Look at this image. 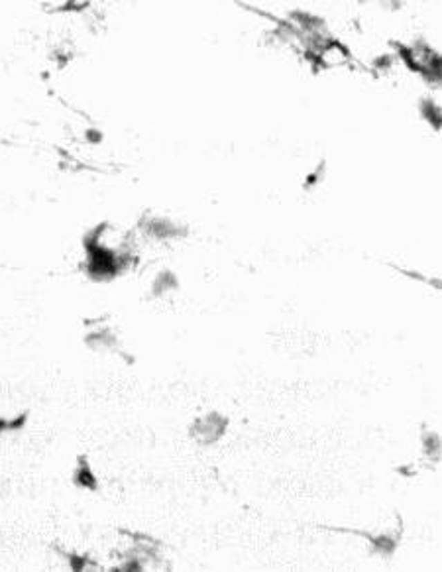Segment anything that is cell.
Segmentation results:
<instances>
[{"label": "cell", "mask_w": 442, "mask_h": 572, "mask_svg": "<svg viewBox=\"0 0 442 572\" xmlns=\"http://www.w3.org/2000/svg\"><path fill=\"white\" fill-rule=\"evenodd\" d=\"M228 425V419L221 413H209L201 419H196L191 425V435L201 445H212L224 435Z\"/></svg>", "instance_id": "obj_1"}, {"label": "cell", "mask_w": 442, "mask_h": 572, "mask_svg": "<svg viewBox=\"0 0 442 572\" xmlns=\"http://www.w3.org/2000/svg\"><path fill=\"white\" fill-rule=\"evenodd\" d=\"M140 229L146 232L147 236H154L158 240H167V238H177L185 234L183 229H179L175 222L167 219H161V217H146L144 220H140Z\"/></svg>", "instance_id": "obj_2"}, {"label": "cell", "mask_w": 442, "mask_h": 572, "mask_svg": "<svg viewBox=\"0 0 442 572\" xmlns=\"http://www.w3.org/2000/svg\"><path fill=\"white\" fill-rule=\"evenodd\" d=\"M73 482L75 486L89 490V492H97L98 490L97 476H95L93 468H91V463L86 461L85 456H81L79 463H77V468H75L73 472Z\"/></svg>", "instance_id": "obj_3"}, {"label": "cell", "mask_w": 442, "mask_h": 572, "mask_svg": "<svg viewBox=\"0 0 442 572\" xmlns=\"http://www.w3.org/2000/svg\"><path fill=\"white\" fill-rule=\"evenodd\" d=\"M175 287H177V280H175V276H173L172 271H161L156 283H154V293L156 295H163V293L172 292Z\"/></svg>", "instance_id": "obj_4"}, {"label": "cell", "mask_w": 442, "mask_h": 572, "mask_svg": "<svg viewBox=\"0 0 442 572\" xmlns=\"http://www.w3.org/2000/svg\"><path fill=\"white\" fill-rule=\"evenodd\" d=\"M439 452H441V438L436 437L434 433H430V435L425 437V454L436 461Z\"/></svg>", "instance_id": "obj_5"}]
</instances>
